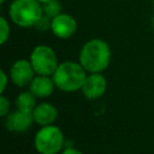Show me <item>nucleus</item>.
<instances>
[{"label":"nucleus","mask_w":154,"mask_h":154,"mask_svg":"<svg viewBox=\"0 0 154 154\" xmlns=\"http://www.w3.org/2000/svg\"><path fill=\"white\" fill-rule=\"evenodd\" d=\"M109 45L102 38H90L81 48L78 61L88 73L103 72L111 63Z\"/></svg>","instance_id":"f257e3e1"},{"label":"nucleus","mask_w":154,"mask_h":154,"mask_svg":"<svg viewBox=\"0 0 154 154\" xmlns=\"http://www.w3.org/2000/svg\"><path fill=\"white\" fill-rule=\"evenodd\" d=\"M52 77L59 90L73 93L82 89V85L87 77V71L79 61L76 63L69 60L60 63Z\"/></svg>","instance_id":"f03ea898"},{"label":"nucleus","mask_w":154,"mask_h":154,"mask_svg":"<svg viewBox=\"0 0 154 154\" xmlns=\"http://www.w3.org/2000/svg\"><path fill=\"white\" fill-rule=\"evenodd\" d=\"M42 16V4L37 0H12L8 6L10 20L20 28H35Z\"/></svg>","instance_id":"7ed1b4c3"},{"label":"nucleus","mask_w":154,"mask_h":154,"mask_svg":"<svg viewBox=\"0 0 154 154\" xmlns=\"http://www.w3.org/2000/svg\"><path fill=\"white\" fill-rule=\"evenodd\" d=\"M64 134L54 124L41 126L34 137V147L38 154H59L64 147Z\"/></svg>","instance_id":"20e7f679"},{"label":"nucleus","mask_w":154,"mask_h":154,"mask_svg":"<svg viewBox=\"0 0 154 154\" xmlns=\"http://www.w3.org/2000/svg\"><path fill=\"white\" fill-rule=\"evenodd\" d=\"M29 60L36 75L52 76L57 70L59 63L54 49L47 45H37L32 48Z\"/></svg>","instance_id":"39448f33"},{"label":"nucleus","mask_w":154,"mask_h":154,"mask_svg":"<svg viewBox=\"0 0 154 154\" xmlns=\"http://www.w3.org/2000/svg\"><path fill=\"white\" fill-rule=\"evenodd\" d=\"M36 76V72L29 59H18L16 60L10 69V79L11 82L19 87H26Z\"/></svg>","instance_id":"423d86ee"},{"label":"nucleus","mask_w":154,"mask_h":154,"mask_svg":"<svg viewBox=\"0 0 154 154\" xmlns=\"http://www.w3.org/2000/svg\"><path fill=\"white\" fill-rule=\"evenodd\" d=\"M106 90H107V79L102 75V72L88 73L81 89L82 94L87 100L100 99L106 93Z\"/></svg>","instance_id":"0eeeda50"},{"label":"nucleus","mask_w":154,"mask_h":154,"mask_svg":"<svg viewBox=\"0 0 154 154\" xmlns=\"http://www.w3.org/2000/svg\"><path fill=\"white\" fill-rule=\"evenodd\" d=\"M51 31L53 35L61 40H67L72 37L77 31V20L67 13H59L57 17L52 18Z\"/></svg>","instance_id":"6e6552de"},{"label":"nucleus","mask_w":154,"mask_h":154,"mask_svg":"<svg viewBox=\"0 0 154 154\" xmlns=\"http://www.w3.org/2000/svg\"><path fill=\"white\" fill-rule=\"evenodd\" d=\"M34 118L31 112L16 109L5 117V128L12 132H23L32 125Z\"/></svg>","instance_id":"1a4fd4ad"},{"label":"nucleus","mask_w":154,"mask_h":154,"mask_svg":"<svg viewBox=\"0 0 154 154\" xmlns=\"http://www.w3.org/2000/svg\"><path fill=\"white\" fill-rule=\"evenodd\" d=\"M54 88H57L53 77L46 75H36L29 84V90L37 97L45 99L53 94Z\"/></svg>","instance_id":"9d476101"},{"label":"nucleus","mask_w":154,"mask_h":154,"mask_svg":"<svg viewBox=\"0 0 154 154\" xmlns=\"http://www.w3.org/2000/svg\"><path fill=\"white\" fill-rule=\"evenodd\" d=\"M31 113L34 122L40 126L54 124V122L58 119V109L53 103L49 102H41L36 105Z\"/></svg>","instance_id":"9b49d317"},{"label":"nucleus","mask_w":154,"mask_h":154,"mask_svg":"<svg viewBox=\"0 0 154 154\" xmlns=\"http://www.w3.org/2000/svg\"><path fill=\"white\" fill-rule=\"evenodd\" d=\"M36 96L30 91H22L17 95L16 97V107L17 109L24 111V112H32L34 108L36 107Z\"/></svg>","instance_id":"f8f14e48"},{"label":"nucleus","mask_w":154,"mask_h":154,"mask_svg":"<svg viewBox=\"0 0 154 154\" xmlns=\"http://www.w3.org/2000/svg\"><path fill=\"white\" fill-rule=\"evenodd\" d=\"M42 8H43V14H46L51 19L57 17L59 13H61V4L58 0H49L42 4Z\"/></svg>","instance_id":"ddd939ff"},{"label":"nucleus","mask_w":154,"mask_h":154,"mask_svg":"<svg viewBox=\"0 0 154 154\" xmlns=\"http://www.w3.org/2000/svg\"><path fill=\"white\" fill-rule=\"evenodd\" d=\"M11 34V28H10V23L6 19V17L1 16L0 17V43L5 45L6 41L8 40Z\"/></svg>","instance_id":"4468645a"},{"label":"nucleus","mask_w":154,"mask_h":154,"mask_svg":"<svg viewBox=\"0 0 154 154\" xmlns=\"http://www.w3.org/2000/svg\"><path fill=\"white\" fill-rule=\"evenodd\" d=\"M8 113H10V100L4 94H1V96H0V116L5 118Z\"/></svg>","instance_id":"2eb2a0df"},{"label":"nucleus","mask_w":154,"mask_h":154,"mask_svg":"<svg viewBox=\"0 0 154 154\" xmlns=\"http://www.w3.org/2000/svg\"><path fill=\"white\" fill-rule=\"evenodd\" d=\"M1 85H0V93L1 94H4V91H5V89H6V87H7V82H8V76H7V73L5 72V70H1Z\"/></svg>","instance_id":"dca6fc26"},{"label":"nucleus","mask_w":154,"mask_h":154,"mask_svg":"<svg viewBox=\"0 0 154 154\" xmlns=\"http://www.w3.org/2000/svg\"><path fill=\"white\" fill-rule=\"evenodd\" d=\"M59 154H83L81 150H78L77 148H73V147H69L64 150H61Z\"/></svg>","instance_id":"f3484780"},{"label":"nucleus","mask_w":154,"mask_h":154,"mask_svg":"<svg viewBox=\"0 0 154 154\" xmlns=\"http://www.w3.org/2000/svg\"><path fill=\"white\" fill-rule=\"evenodd\" d=\"M38 2H41V4H45V2H47V1H49V0H37Z\"/></svg>","instance_id":"a211bd4d"},{"label":"nucleus","mask_w":154,"mask_h":154,"mask_svg":"<svg viewBox=\"0 0 154 154\" xmlns=\"http://www.w3.org/2000/svg\"><path fill=\"white\" fill-rule=\"evenodd\" d=\"M5 1H6V0H0V4H4Z\"/></svg>","instance_id":"6ab92c4d"},{"label":"nucleus","mask_w":154,"mask_h":154,"mask_svg":"<svg viewBox=\"0 0 154 154\" xmlns=\"http://www.w3.org/2000/svg\"><path fill=\"white\" fill-rule=\"evenodd\" d=\"M153 8H154V0H153Z\"/></svg>","instance_id":"aec40b11"}]
</instances>
